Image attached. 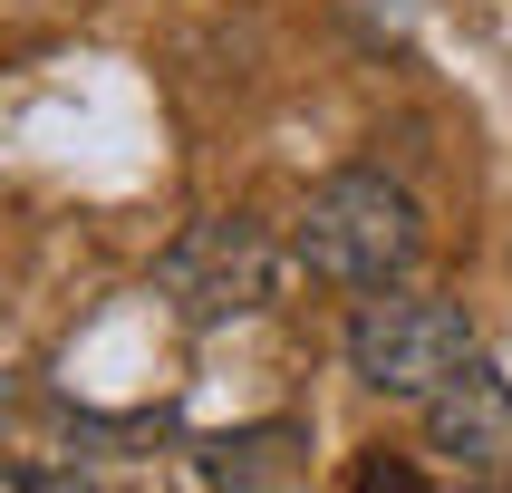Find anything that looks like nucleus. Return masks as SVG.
Returning a JSON list of instances; mask_svg holds the SVG:
<instances>
[{
    "instance_id": "obj_3",
    "label": "nucleus",
    "mask_w": 512,
    "mask_h": 493,
    "mask_svg": "<svg viewBox=\"0 0 512 493\" xmlns=\"http://www.w3.org/2000/svg\"><path fill=\"white\" fill-rule=\"evenodd\" d=\"M271 281H281V242H271V223H252V213H203V223H184L165 242V261H155V290H165L194 329L252 319L261 300H271Z\"/></svg>"
},
{
    "instance_id": "obj_7",
    "label": "nucleus",
    "mask_w": 512,
    "mask_h": 493,
    "mask_svg": "<svg viewBox=\"0 0 512 493\" xmlns=\"http://www.w3.org/2000/svg\"><path fill=\"white\" fill-rule=\"evenodd\" d=\"M49 484H68V474H39V464H0V493H49Z\"/></svg>"
},
{
    "instance_id": "obj_8",
    "label": "nucleus",
    "mask_w": 512,
    "mask_h": 493,
    "mask_svg": "<svg viewBox=\"0 0 512 493\" xmlns=\"http://www.w3.org/2000/svg\"><path fill=\"white\" fill-rule=\"evenodd\" d=\"M0 406H10V387H0Z\"/></svg>"
},
{
    "instance_id": "obj_4",
    "label": "nucleus",
    "mask_w": 512,
    "mask_h": 493,
    "mask_svg": "<svg viewBox=\"0 0 512 493\" xmlns=\"http://www.w3.org/2000/svg\"><path fill=\"white\" fill-rule=\"evenodd\" d=\"M426 445L474 484H512V377L464 358L445 387L426 397Z\"/></svg>"
},
{
    "instance_id": "obj_1",
    "label": "nucleus",
    "mask_w": 512,
    "mask_h": 493,
    "mask_svg": "<svg viewBox=\"0 0 512 493\" xmlns=\"http://www.w3.org/2000/svg\"><path fill=\"white\" fill-rule=\"evenodd\" d=\"M290 252L310 261L319 281H339V290H387V281L416 271L426 223H416V194H406V184H387V174L358 165V174H329V184L310 194Z\"/></svg>"
},
{
    "instance_id": "obj_6",
    "label": "nucleus",
    "mask_w": 512,
    "mask_h": 493,
    "mask_svg": "<svg viewBox=\"0 0 512 493\" xmlns=\"http://www.w3.org/2000/svg\"><path fill=\"white\" fill-rule=\"evenodd\" d=\"M358 493H416V474L406 464H358Z\"/></svg>"
},
{
    "instance_id": "obj_5",
    "label": "nucleus",
    "mask_w": 512,
    "mask_h": 493,
    "mask_svg": "<svg viewBox=\"0 0 512 493\" xmlns=\"http://www.w3.org/2000/svg\"><path fill=\"white\" fill-rule=\"evenodd\" d=\"M290 445H300V435H242V445H213V455H203V474H213V484H281L290 464H271V455H290Z\"/></svg>"
},
{
    "instance_id": "obj_2",
    "label": "nucleus",
    "mask_w": 512,
    "mask_h": 493,
    "mask_svg": "<svg viewBox=\"0 0 512 493\" xmlns=\"http://www.w3.org/2000/svg\"><path fill=\"white\" fill-rule=\"evenodd\" d=\"M474 358V319L455 310V300H435V290H368L358 310H348V368H358V387H377V397H406L426 406L445 377Z\"/></svg>"
}]
</instances>
